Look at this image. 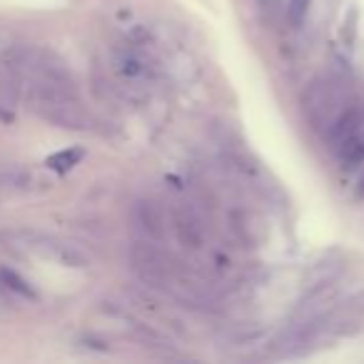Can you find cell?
<instances>
[{
  "mask_svg": "<svg viewBox=\"0 0 364 364\" xmlns=\"http://www.w3.org/2000/svg\"><path fill=\"white\" fill-rule=\"evenodd\" d=\"M329 147L344 167L364 162V110H347L329 125Z\"/></svg>",
  "mask_w": 364,
  "mask_h": 364,
  "instance_id": "6da1fadb",
  "label": "cell"
},
{
  "mask_svg": "<svg viewBox=\"0 0 364 364\" xmlns=\"http://www.w3.org/2000/svg\"><path fill=\"white\" fill-rule=\"evenodd\" d=\"M115 65H117V70H120L125 77H130V80L147 75V60L142 58V53L132 50V48H125V50L117 53Z\"/></svg>",
  "mask_w": 364,
  "mask_h": 364,
  "instance_id": "7a4b0ae2",
  "label": "cell"
},
{
  "mask_svg": "<svg viewBox=\"0 0 364 364\" xmlns=\"http://www.w3.org/2000/svg\"><path fill=\"white\" fill-rule=\"evenodd\" d=\"M82 157H85V150H82V147H68V150H60V152H55V155L48 157L46 165L55 172H70Z\"/></svg>",
  "mask_w": 364,
  "mask_h": 364,
  "instance_id": "3957f363",
  "label": "cell"
},
{
  "mask_svg": "<svg viewBox=\"0 0 364 364\" xmlns=\"http://www.w3.org/2000/svg\"><path fill=\"white\" fill-rule=\"evenodd\" d=\"M140 215H142V228L152 235V237H162V218L157 213L155 203H140Z\"/></svg>",
  "mask_w": 364,
  "mask_h": 364,
  "instance_id": "277c9868",
  "label": "cell"
},
{
  "mask_svg": "<svg viewBox=\"0 0 364 364\" xmlns=\"http://www.w3.org/2000/svg\"><path fill=\"white\" fill-rule=\"evenodd\" d=\"M0 277H3V282L8 284L11 289H16V292H21L23 297H36V292L31 289V284L26 282V279L21 277V274H16V272H11V269H0Z\"/></svg>",
  "mask_w": 364,
  "mask_h": 364,
  "instance_id": "5b68a950",
  "label": "cell"
},
{
  "mask_svg": "<svg viewBox=\"0 0 364 364\" xmlns=\"http://www.w3.org/2000/svg\"><path fill=\"white\" fill-rule=\"evenodd\" d=\"M309 3H312V0H289L287 3V18H289L292 26H302V21L307 18Z\"/></svg>",
  "mask_w": 364,
  "mask_h": 364,
  "instance_id": "8992f818",
  "label": "cell"
}]
</instances>
